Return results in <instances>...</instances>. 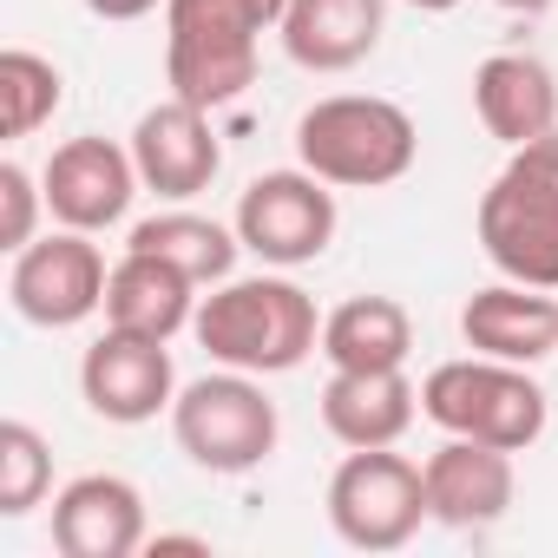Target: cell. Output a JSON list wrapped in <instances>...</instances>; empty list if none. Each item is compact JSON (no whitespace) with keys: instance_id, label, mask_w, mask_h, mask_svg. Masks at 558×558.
Wrapping results in <instances>:
<instances>
[{"instance_id":"cell-1","label":"cell","mask_w":558,"mask_h":558,"mask_svg":"<svg viewBox=\"0 0 558 558\" xmlns=\"http://www.w3.org/2000/svg\"><path fill=\"white\" fill-rule=\"evenodd\" d=\"M191 336L217 368H243V375H290L310 355H323L316 296L303 283H290V276H269V269L210 283Z\"/></svg>"},{"instance_id":"cell-8","label":"cell","mask_w":558,"mask_h":558,"mask_svg":"<svg viewBox=\"0 0 558 558\" xmlns=\"http://www.w3.org/2000/svg\"><path fill=\"white\" fill-rule=\"evenodd\" d=\"M230 223L263 269H303L336 243L342 210H336V184H323L310 165H296V171L250 178Z\"/></svg>"},{"instance_id":"cell-26","label":"cell","mask_w":558,"mask_h":558,"mask_svg":"<svg viewBox=\"0 0 558 558\" xmlns=\"http://www.w3.org/2000/svg\"><path fill=\"white\" fill-rule=\"evenodd\" d=\"M145 551L158 558V551H210V538H197V532H158V538H145Z\"/></svg>"},{"instance_id":"cell-21","label":"cell","mask_w":558,"mask_h":558,"mask_svg":"<svg viewBox=\"0 0 558 558\" xmlns=\"http://www.w3.org/2000/svg\"><path fill=\"white\" fill-rule=\"evenodd\" d=\"M125 250H151V256L178 263L197 290H210L223 276H236L243 236H236V223H217V217H197V210H158V217L132 223Z\"/></svg>"},{"instance_id":"cell-2","label":"cell","mask_w":558,"mask_h":558,"mask_svg":"<svg viewBox=\"0 0 558 558\" xmlns=\"http://www.w3.org/2000/svg\"><path fill=\"white\" fill-rule=\"evenodd\" d=\"M290 0H165V86L204 112L243 99L256 40L283 27Z\"/></svg>"},{"instance_id":"cell-13","label":"cell","mask_w":558,"mask_h":558,"mask_svg":"<svg viewBox=\"0 0 558 558\" xmlns=\"http://www.w3.org/2000/svg\"><path fill=\"white\" fill-rule=\"evenodd\" d=\"M421 480H427V519L447 525V532H486L512 512V453L506 447H486V440H460L447 434L427 460H421Z\"/></svg>"},{"instance_id":"cell-11","label":"cell","mask_w":558,"mask_h":558,"mask_svg":"<svg viewBox=\"0 0 558 558\" xmlns=\"http://www.w3.org/2000/svg\"><path fill=\"white\" fill-rule=\"evenodd\" d=\"M40 184H47L53 223L86 230V236L125 223L132 197L145 191L138 184V165H132V145H112V138H66V145H53Z\"/></svg>"},{"instance_id":"cell-25","label":"cell","mask_w":558,"mask_h":558,"mask_svg":"<svg viewBox=\"0 0 558 558\" xmlns=\"http://www.w3.org/2000/svg\"><path fill=\"white\" fill-rule=\"evenodd\" d=\"M158 8H165V0H86V14H93V21H119V27L158 14Z\"/></svg>"},{"instance_id":"cell-15","label":"cell","mask_w":558,"mask_h":558,"mask_svg":"<svg viewBox=\"0 0 558 558\" xmlns=\"http://www.w3.org/2000/svg\"><path fill=\"white\" fill-rule=\"evenodd\" d=\"M460 342L473 355H493V362H519V368H538L545 355H558V290H532V283H499L473 290L466 310H460Z\"/></svg>"},{"instance_id":"cell-6","label":"cell","mask_w":558,"mask_h":558,"mask_svg":"<svg viewBox=\"0 0 558 558\" xmlns=\"http://www.w3.org/2000/svg\"><path fill=\"white\" fill-rule=\"evenodd\" d=\"M171 434L184 447L191 466L204 473H256L276 440H283V421H276V401L263 395V375H243V368H217L191 388H178L171 401Z\"/></svg>"},{"instance_id":"cell-12","label":"cell","mask_w":558,"mask_h":558,"mask_svg":"<svg viewBox=\"0 0 558 558\" xmlns=\"http://www.w3.org/2000/svg\"><path fill=\"white\" fill-rule=\"evenodd\" d=\"M132 165H138V184L158 191V197H171V204L210 191L217 171H223V145L210 132V112L191 106V99H178V93L158 99L132 125Z\"/></svg>"},{"instance_id":"cell-9","label":"cell","mask_w":558,"mask_h":558,"mask_svg":"<svg viewBox=\"0 0 558 558\" xmlns=\"http://www.w3.org/2000/svg\"><path fill=\"white\" fill-rule=\"evenodd\" d=\"M106 283H112V269H106L99 243L86 230L60 223L53 236H34L27 250H14L8 303L34 329H80L86 316L106 310Z\"/></svg>"},{"instance_id":"cell-14","label":"cell","mask_w":558,"mask_h":558,"mask_svg":"<svg viewBox=\"0 0 558 558\" xmlns=\"http://www.w3.org/2000/svg\"><path fill=\"white\" fill-rule=\"evenodd\" d=\"M145 493L125 473H80L53 493V551L60 558H132L145 551Z\"/></svg>"},{"instance_id":"cell-16","label":"cell","mask_w":558,"mask_h":558,"mask_svg":"<svg viewBox=\"0 0 558 558\" xmlns=\"http://www.w3.org/2000/svg\"><path fill=\"white\" fill-rule=\"evenodd\" d=\"M197 283L151 256V250H125L112 263V283H106V329H125V336H151V342H171L197 323Z\"/></svg>"},{"instance_id":"cell-22","label":"cell","mask_w":558,"mask_h":558,"mask_svg":"<svg viewBox=\"0 0 558 558\" xmlns=\"http://www.w3.org/2000/svg\"><path fill=\"white\" fill-rule=\"evenodd\" d=\"M66 99V80L47 53H27V47H8L0 53V132L8 138H34Z\"/></svg>"},{"instance_id":"cell-10","label":"cell","mask_w":558,"mask_h":558,"mask_svg":"<svg viewBox=\"0 0 558 558\" xmlns=\"http://www.w3.org/2000/svg\"><path fill=\"white\" fill-rule=\"evenodd\" d=\"M80 395L99 421L112 427H145L158 421L171 401H178V368H171V349L151 342V336H125V329H106L86 355H80Z\"/></svg>"},{"instance_id":"cell-3","label":"cell","mask_w":558,"mask_h":558,"mask_svg":"<svg viewBox=\"0 0 558 558\" xmlns=\"http://www.w3.org/2000/svg\"><path fill=\"white\" fill-rule=\"evenodd\" d=\"M296 158L336 191H381L414 171L421 132L381 93H329L296 119Z\"/></svg>"},{"instance_id":"cell-20","label":"cell","mask_w":558,"mask_h":558,"mask_svg":"<svg viewBox=\"0 0 558 558\" xmlns=\"http://www.w3.org/2000/svg\"><path fill=\"white\" fill-rule=\"evenodd\" d=\"M414 323L395 296H349L323 316V362L329 368H408Z\"/></svg>"},{"instance_id":"cell-4","label":"cell","mask_w":558,"mask_h":558,"mask_svg":"<svg viewBox=\"0 0 558 558\" xmlns=\"http://www.w3.org/2000/svg\"><path fill=\"white\" fill-rule=\"evenodd\" d=\"M473 230L499 276L558 290V125L506 158V171L480 197Z\"/></svg>"},{"instance_id":"cell-27","label":"cell","mask_w":558,"mask_h":558,"mask_svg":"<svg viewBox=\"0 0 558 558\" xmlns=\"http://www.w3.org/2000/svg\"><path fill=\"white\" fill-rule=\"evenodd\" d=\"M506 14H545V8H558V0H499Z\"/></svg>"},{"instance_id":"cell-7","label":"cell","mask_w":558,"mask_h":558,"mask_svg":"<svg viewBox=\"0 0 558 558\" xmlns=\"http://www.w3.org/2000/svg\"><path fill=\"white\" fill-rule=\"evenodd\" d=\"M427 519V480L395 447H349L329 473V525L355 551H401Z\"/></svg>"},{"instance_id":"cell-23","label":"cell","mask_w":558,"mask_h":558,"mask_svg":"<svg viewBox=\"0 0 558 558\" xmlns=\"http://www.w3.org/2000/svg\"><path fill=\"white\" fill-rule=\"evenodd\" d=\"M53 493V447L27 421H0V519H27Z\"/></svg>"},{"instance_id":"cell-18","label":"cell","mask_w":558,"mask_h":558,"mask_svg":"<svg viewBox=\"0 0 558 558\" xmlns=\"http://www.w3.org/2000/svg\"><path fill=\"white\" fill-rule=\"evenodd\" d=\"M473 112L506 151H519L558 125V80L532 53H486L473 66Z\"/></svg>"},{"instance_id":"cell-28","label":"cell","mask_w":558,"mask_h":558,"mask_svg":"<svg viewBox=\"0 0 558 558\" xmlns=\"http://www.w3.org/2000/svg\"><path fill=\"white\" fill-rule=\"evenodd\" d=\"M408 8H421V14H453L460 0H408Z\"/></svg>"},{"instance_id":"cell-17","label":"cell","mask_w":558,"mask_h":558,"mask_svg":"<svg viewBox=\"0 0 558 558\" xmlns=\"http://www.w3.org/2000/svg\"><path fill=\"white\" fill-rule=\"evenodd\" d=\"M421 414V388L408 368H329L323 381V427L342 447H395Z\"/></svg>"},{"instance_id":"cell-5","label":"cell","mask_w":558,"mask_h":558,"mask_svg":"<svg viewBox=\"0 0 558 558\" xmlns=\"http://www.w3.org/2000/svg\"><path fill=\"white\" fill-rule=\"evenodd\" d=\"M421 414H427L440 434L525 453V447L545 434L551 401H545V388L532 381V368L493 362V355H460V362H440V368L421 381Z\"/></svg>"},{"instance_id":"cell-19","label":"cell","mask_w":558,"mask_h":558,"mask_svg":"<svg viewBox=\"0 0 558 558\" xmlns=\"http://www.w3.org/2000/svg\"><path fill=\"white\" fill-rule=\"evenodd\" d=\"M388 0H290L283 8V53L303 73H349L381 47Z\"/></svg>"},{"instance_id":"cell-24","label":"cell","mask_w":558,"mask_h":558,"mask_svg":"<svg viewBox=\"0 0 558 558\" xmlns=\"http://www.w3.org/2000/svg\"><path fill=\"white\" fill-rule=\"evenodd\" d=\"M40 210H47V184L27 171V165H0V250H27L34 230H40Z\"/></svg>"}]
</instances>
